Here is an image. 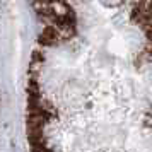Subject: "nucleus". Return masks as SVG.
I'll use <instances>...</instances> for the list:
<instances>
[{"label": "nucleus", "instance_id": "1", "mask_svg": "<svg viewBox=\"0 0 152 152\" xmlns=\"http://www.w3.org/2000/svg\"><path fill=\"white\" fill-rule=\"evenodd\" d=\"M99 4L104 5V7H108V9H115V7H118V5H121L123 0H99Z\"/></svg>", "mask_w": 152, "mask_h": 152}, {"label": "nucleus", "instance_id": "2", "mask_svg": "<svg viewBox=\"0 0 152 152\" xmlns=\"http://www.w3.org/2000/svg\"><path fill=\"white\" fill-rule=\"evenodd\" d=\"M151 115H152V111H151Z\"/></svg>", "mask_w": 152, "mask_h": 152}]
</instances>
